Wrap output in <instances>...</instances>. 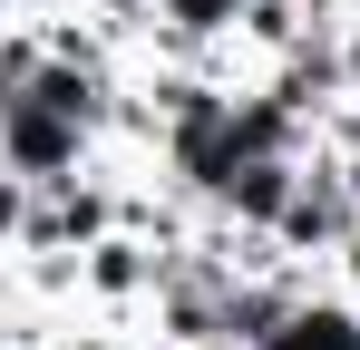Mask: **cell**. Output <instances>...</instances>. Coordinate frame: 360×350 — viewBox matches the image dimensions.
Listing matches in <instances>:
<instances>
[{
	"mask_svg": "<svg viewBox=\"0 0 360 350\" xmlns=\"http://www.w3.org/2000/svg\"><path fill=\"white\" fill-rule=\"evenodd\" d=\"M98 166H108V136L98 127L39 108V98H0V175L10 185L59 195V185H78V175H98Z\"/></svg>",
	"mask_w": 360,
	"mask_h": 350,
	"instance_id": "obj_1",
	"label": "cell"
},
{
	"mask_svg": "<svg viewBox=\"0 0 360 350\" xmlns=\"http://www.w3.org/2000/svg\"><path fill=\"white\" fill-rule=\"evenodd\" d=\"M302 195V156H243V166L214 175V195H205V214H224L234 233H283Z\"/></svg>",
	"mask_w": 360,
	"mask_h": 350,
	"instance_id": "obj_2",
	"label": "cell"
},
{
	"mask_svg": "<svg viewBox=\"0 0 360 350\" xmlns=\"http://www.w3.org/2000/svg\"><path fill=\"white\" fill-rule=\"evenodd\" d=\"M253 350H360V302H351V292H331V283H311Z\"/></svg>",
	"mask_w": 360,
	"mask_h": 350,
	"instance_id": "obj_3",
	"label": "cell"
},
{
	"mask_svg": "<svg viewBox=\"0 0 360 350\" xmlns=\"http://www.w3.org/2000/svg\"><path fill=\"white\" fill-rule=\"evenodd\" d=\"M331 292H351V302H360V224H351V243L331 253Z\"/></svg>",
	"mask_w": 360,
	"mask_h": 350,
	"instance_id": "obj_4",
	"label": "cell"
},
{
	"mask_svg": "<svg viewBox=\"0 0 360 350\" xmlns=\"http://www.w3.org/2000/svg\"><path fill=\"white\" fill-rule=\"evenodd\" d=\"M331 10H341V30H360V0H331Z\"/></svg>",
	"mask_w": 360,
	"mask_h": 350,
	"instance_id": "obj_5",
	"label": "cell"
}]
</instances>
